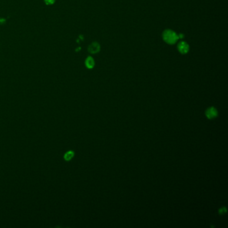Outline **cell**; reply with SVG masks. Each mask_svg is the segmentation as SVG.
Here are the masks:
<instances>
[{"label":"cell","mask_w":228,"mask_h":228,"mask_svg":"<svg viewBox=\"0 0 228 228\" xmlns=\"http://www.w3.org/2000/svg\"><path fill=\"white\" fill-rule=\"evenodd\" d=\"M163 38L168 44H174L179 39V36L171 29H166L163 32Z\"/></svg>","instance_id":"obj_1"},{"label":"cell","mask_w":228,"mask_h":228,"mask_svg":"<svg viewBox=\"0 0 228 228\" xmlns=\"http://www.w3.org/2000/svg\"><path fill=\"white\" fill-rule=\"evenodd\" d=\"M205 115L209 119H214L218 115L217 109L213 106L208 108L205 111Z\"/></svg>","instance_id":"obj_2"},{"label":"cell","mask_w":228,"mask_h":228,"mask_svg":"<svg viewBox=\"0 0 228 228\" xmlns=\"http://www.w3.org/2000/svg\"><path fill=\"white\" fill-rule=\"evenodd\" d=\"M177 48L179 52L182 54H185L189 50V46L185 42H179L177 46Z\"/></svg>","instance_id":"obj_3"},{"label":"cell","mask_w":228,"mask_h":228,"mask_svg":"<svg viewBox=\"0 0 228 228\" xmlns=\"http://www.w3.org/2000/svg\"><path fill=\"white\" fill-rule=\"evenodd\" d=\"M101 49L100 44L97 42H93L88 47V51L91 54H96L98 53Z\"/></svg>","instance_id":"obj_4"},{"label":"cell","mask_w":228,"mask_h":228,"mask_svg":"<svg viewBox=\"0 0 228 228\" xmlns=\"http://www.w3.org/2000/svg\"><path fill=\"white\" fill-rule=\"evenodd\" d=\"M95 60H94V59L91 56H88L86 59L85 65L88 68H89V69L92 68L94 66H95Z\"/></svg>","instance_id":"obj_5"},{"label":"cell","mask_w":228,"mask_h":228,"mask_svg":"<svg viewBox=\"0 0 228 228\" xmlns=\"http://www.w3.org/2000/svg\"><path fill=\"white\" fill-rule=\"evenodd\" d=\"M74 157V152L73 151H68L64 155V160L66 161H70Z\"/></svg>","instance_id":"obj_6"},{"label":"cell","mask_w":228,"mask_h":228,"mask_svg":"<svg viewBox=\"0 0 228 228\" xmlns=\"http://www.w3.org/2000/svg\"><path fill=\"white\" fill-rule=\"evenodd\" d=\"M226 212H227V209L225 207H223L221 208V209L219 210V214L220 215H224V214H226Z\"/></svg>","instance_id":"obj_7"},{"label":"cell","mask_w":228,"mask_h":228,"mask_svg":"<svg viewBox=\"0 0 228 228\" xmlns=\"http://www.w3.org/2000/svg\"><path fill=\"white\" fill-rule=\"evenodd\" d=\"M44 2L47 4V5H51L53 4L55 2V0H44Z\"/></svg>","instance_id":"obj_8"}]
</instances>
